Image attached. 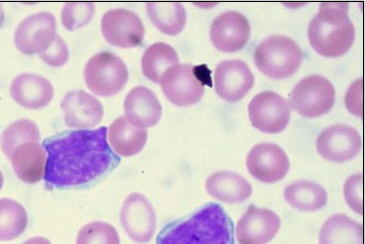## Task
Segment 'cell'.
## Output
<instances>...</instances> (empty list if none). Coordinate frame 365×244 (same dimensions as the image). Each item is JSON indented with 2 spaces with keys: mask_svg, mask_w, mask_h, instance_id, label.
<instances>
[{
  "mask_svg": "<svg viewBox=\"0 0 365 244\" xmlns=\"http://www.w3.org/2000/svg\"><path fill=\"white\" fill-rule=\"evenodd\" d=\"M108 128L65 131L45 138L44 176L48 189L86 188L108 176L120 158L107 141Z\"/></svg>",
  "mask_w": 365,
  "mask_h": 244,
  "instance_id": "6da1fadb",
  "label": "cell"
},
{
  "mask_svg": "<svg viewBox=\"0 0 365 244\" xmlns=\"http://www.w3.org/2000/svg\"><path fill=\"white\" fill-rule=\"evenodd\" d=\"M156 244H235L234 224L220 204L207 203L167 223L158 234Z\"/></svg>",
  "mask_w": 365,
  "mask_h": 244,
  "instance_id": "7a4b0ae2",
  "label": "cell"
},
{
  "mask_svg": "<svg viewBox=\"0 0 365 244\" xmlns=\"http://www.w3.org/2000/svg\"><path fill=\"white\" fill-rule=\"evenodd\" d=\"M346 2H325L312 19L308 38L314 50L326 57H338L351 47L354 26L349 16Z\"/></svg>",
  "mask_w": 365,
  "mask_h": 244,
  "instance_id": "3957f363",
  "label": "cell"
},
{
  "mask_svg": "<svg viewBox=\"0 0 365 244\" xmlns=\"http://www.w3.org/2000/svg\"><path fill=\"white\" fill-rule=\"evenodd\" d=\"M303 52L292 39L284 35L265 38L255 48L253 60L257 68L274 79L292 76L300 66Z\"/></svg>",
  "mask_w": 365,
  "mask_h": 244,
  "instance_id": "277c9868",
  "label": "cell"
},
{
  "mask_svg": "<svg viewBox=\"0 0 365 244\" xmlns=\"http://www.w3.org/2000/svg\"><path fill=\"white\" fill-rule=\"evenodd\" d=\"M210 71L205 65L178 63L163 74L160 83L166 98L178 106H187L198 102L205 86H212Z\"/></svg>",
  "mask_w": 365,
  "mask_h": 244,
  "instance_id": "5b68a950",
  "label": "cell"
},
{
  "mask_svg": "<svg viewBox=\"0 0 365 244\" xmlns=\"http://www.w3.org/2000/svg\"><path fill=\"white\" fill-rule=\"evenodd\" d=\"M335 103V88L329 79L314 74L301 79L292 88L289 104L306 118H317L329 112Z\"/></svg>",
  "mask_w": 365,
  "mask_h": 244,
  "instance_id": "8992f818",
  "label": "cell"
},
{
  "mask_svg": "<svg viewBox=\"0 0 365 244\" xmlns=\"http://www.w3.org/2000/svg\"><path fill=\"white\" fill-rule=\"evenodd\" d=\"M84 78L93 93L100 96H110L124 87L128 78V71L118 56L104 51L88 61Z\"/></svg>",
  "mask_w": 365,
  "mask_h": 244,
  "instance_id": "52a82bcc",
  "label": "cell"
},
{
  "mask_svg": "<svg viewBox=\"0 0 365 244\" xmlns=\"http://www.w3.org/2000/svg\"><path fill=\"white\" fill-rule=\"evenodd\" d=\"M247 109L252 126L264 133H279L289 122L291 111L288 101L272 91H264L255 95Z\"/></svg>",
  "mask_w": 365,
  "mask_h": 244,
  "instance_id": "ba28073f",
  "label": "cell"
},
{
  "mask_svg": "<svg viewBox=\"0 0 365 244\" xmlns=\"http://www.w3.org/2000/svg\"><path fill=\"white\" fill-rule=\"evenodd\" d=\"M56 19L48 11L26 16L17 26L14 41L16 48L27 55L40 54L46 50L55 38Z\"/></svg>",
  "mask_w": 365,
  "mask_h": 244,
  "instance_id": "9c48e42d",
  "label": "cell"
},
{
  "mask_svg": "<svg viewBox=\"0 0 365 244\" xmlns=\"http://www.w3.org/2000/svg\"><path fill=\"white\" fill-rule=\"evenodd\" d=\"M101 31L111 45L128 49L140 45L145 29L138 15L125 9L106 11L101 19Z\"/></svg>",
  "mask_w": 365,
  "mask_h": 244,
  "instance_id": "30bf717a",
  "label": "cell"
},
{
  "mask_svg": "<svg viewBox=\"0 0 365 244\" xmlns=\"http://www.w3.org/2000/svg\"><path fill=\"white\" fill-rule=\"evenodd\" d=\"M246 166L255 179L272 183L287 175L290 163L285 151L278 145L262 142L256 144L249 151Z\"/></svg>",
  "mask_w": 365,
  "mask_h": 244,
  "instance_id": "8fae6325",
  "label": "cell"
},
{
  "mask_svg": "<svg viewBox=\"0 0 365 244\" xmlns=\"http://www.w3.org/2000/svg\"><path fill=\"white\" fill-rule=\"evenodd\" d=\"M120 220L125 233L136 243H147L155 233V210L141 193H133L125 198L120 210Z\"/></svg>",
  "mask_w": 365,
  "mask_h": 244,
  "instance_id": "7c38bea8",
  "label": "cell"
},
{
  "mask_svg": "<svg viewBox=\"0 0 365 244\" xmlns=\"http://www.w3.org/2000/svg\"><path fill=\"white\" fill-rule=\"evenodd\" d=\"M316 147L318 153L326 160L342 163L354 158L359 153L361 139L353 127L337 123L320 132Z\"/></svg>",
  "mask_w": 365,
  "mask_h": 244,
  "instance_id": "4fadbf2b",
  "label": "cell"
},
{
  "mask_svg": "<svg viewBox=\"0 0 365 244\" xmlns=\"http://www.w3.org/2000/svg\"><path fill=\"white\" fill-rule=\"evenodd\" d=\"M280 225L274 211L251 204L237 223L236 238L240 244H266L278 233Z\"/></svg>",
  "mask_w": 365,
  "mask_h": 244,
  "instance_id": "5bb4252c",
  "label": "cell"
},
{
  "mask_svg": "<svg viewBox=\"0 0 365 244\" xmlns=\"http://www.w3.org/2000/svg\"><path fill=\"white\" fill-rule=\"evenodd\" d=\"M215 90L217 95L229 102L242 99L251 89L255 77L248 65L240 59L220 62L214 73Z\"/></svg>",
  "mask_w": 365,
  "mask_h": 244,
  "instance_id": "9a60e30c",
  "label": "cell"
},
{
  "mask_svg": "<svg viewBox=\"0 0 365 244\" xmlns=\"http://www.w3.org/2000/svg\"><path fill=\"white\" fill-rule=\"evenodd\" d=\"M250 36V25L240 12L225 11L212 21L210 37L214 46L224 52H235L242 49Z\"/></svg>",
  "mask_w": 365,
  "mask_h": 244,
  "instance_id": "2e32d148",
  "label": "cell"
},
{
  "mask_svg": "<svg viewBox=\"0 0 365 244\" xmlns=\"http://www.w3.org/2000/svg\"><path fill=\"white\" fill-rule=\"evenodd\" d=\"M60 106L64 114V121L71 128L94 127L103 116V107L99 100L83 90H72L66 93Z\"/></svg>",
  "mask_w": 365,
  "mask_h": 244,
  "instance_id": "e0dca14e",
  "label": "cell"
},
{
  "mask_svg": "<svg viewBox=\"0 0 365 244\" xmlns=\"http://www.w3.org/2000/svg\"><path fill=\"white\" fill-rule=\"evenodd\" d=\"M9 93L20 106L29 109H38L52 100L54 90L51 82L36 73H22L11 83Z\"/></svg>",
  "mask_w": 365,
  "mask_h": 244,
  "instance_id": "ac0fdd59",
  "label": "cell"
},
{
  "mask_svg": "<svg viewBox=\"0 0 365 244\" xmlns=\"http://www.w3.org/2000/svg\"><path fill=\"white\" fill-rule=\"evenodd\" d=\"M123 106L125 118L137 127L153 126L161 118V104L153 91L143 86H135L130 91Z\"/></svg>",
  "mask_w": 365,
  "mask_h": 244,
  "instance_id": "d6986e66",
  "label": "cell"
},
{
  "mask_svg": "<svg viewBox=\"0 0 365 244\" xmlns=\"http://www.w3.org/2000/svg\"><path fill=\"white\" fill-rule=\"evenodd\" d=\"M205 189L214 198L230 204L242 203L252 193L251 184L244 177L229 171H217L208 176Z\"/></svg>",
  "mask_w": 365,
  "mask_h": 244,
  "instance_id": "ffe728a7",
  "label": "cell"
},
{
  "mask_svg": "<svg viewBox=\"0 0 365 244\" xmlns=\"http://www.w3.org/2000/svg\"><path fill=\"white\" fill-rule=\"evenodd\" d=\"M9 159L16 175L25 183H37L44 175L46 155L39 141H27L19 145Z\"/></svg>",
  "mask_w": 365,
  "mask_h": 244,
  "instance_id": "44dd1931",
  "label": "cell"
},
{
  "mask_svg": "<svg viewBox=\"0 0 365 244\" xmlns=\"http://www.w3.org/2000/svg\"><path fill=\"white\" fill-rule=\"evenodd\" d=\"M108 140L114 151L123 156L139 153L144 147L148 133L145 128L131 124L122 116L109 126Z\"/></svg>",
  "mask_w": 365,
  "mask_h": 244,
  "instance_id": "7402d4cb",
  "label": "cell"
},
{
  "mask_svg": "<svg viewBox=\"0 0 365 244\" xmlns=\"http://www.w3.org/2000/svg\"><path fill=\"white\" fill-rule=\"evenodd\" d=\"M319 243L363 244L362 225L344 214L332 215L321 228Z\"/></svg>",
  "mask_w": 365,
  "mask_h": 244,
  "instance_id": "603a6c76",
  "label": "cell"
},
{
  "mask_svg": "<svg viewBox=\"0 0 365 244\" xmlns=\"http://www.w3.org/2000/svg\"><path fill=\"white\" fill-rule=\"evenodd\" d=\"M285 200L293 208L302 211H316L327 203V190L321 185L307 180H299L284 190Z\"/></svg>",
  "mask_w": 365,
  "mask_h": 244,
  "instance_id": "cb8c5ba5",
  "label": "cell"
},
{
  "mask_svg": "<svg viewBox=\"0 0 365 244\" xmlns=\"http://www.w3.org/2000/svg\"><path fill=\"white\" fill-rule=\"evenodd\" d=\"M146 11L152 23L165 34H178L186 24V11L180 3L150 2Z\"/></svg>",
  "mask_w": 365,
  "mask_h": 244,
  "instance_id": "d4e9b609",
  "label": "cell"
},
{
  "mask_svg": "<svg viewBox=\"0 0 365 244\" xmlns=\"http://www.w3.org/2000/svg\"><path fill=\"white\" fill-rule=\"evenodd\" d=\"M178 62V55L170 45L157 42L144 51L141 60L142 71L149 80L160 83L165 71Z\"/></svg>",
  "mask_w": 365,
  "mask_h": 244,
  "instance_id": "484cf974",
  "label": "cell"
},
{
  "mask_svg": "<svg viewBox=\"0 0 365 244\" xmlns=\"http://www.w3.org/2000/svg\"><path fill=\"white\" fill-rule=\"evenodd\" d=\"M28 215L24 206L11 198L0 199V240L21 235L26 228Z\"/></svg>",
  "mask_w": 365,
  "mask_h": 244,
  "instance_id": "4316f807",
  "label": "cell"
},
{
  "mask_svg": "<svg viewBox=\"0 0 365 244\" xmlns=\"http://www.w3.org/2000/svg\"><path fill=\"white\" fill-rule=\"evenodd\" d=\"M39 140L40 132L36 124L30 119L21 118L10 123L2 132L1 149L9 159L19 145Z\"/></svg>",
  "mask_w": 365,
  "mask_h": 244,
  "instance_id": "83f0119b",
  "label": "cell"
},
{
  "mask_svg": "<svg viewBox=\"0 0 365 244\" xmlns=\"http://www.w3.org/2000/svg\"><path fill=\"white\" fill-rule=\"evenodd\" d=\"M115 228L103 221H93L85 225L78 232L76 244H120Z\"/></svg>",
  "mask_w": 365,
  "mask_h": 244,
  "instance_id": "f1b7e54d",
  "label": "cell"
},
{
  "mask_svg": "<svg viewBox=\"0 0 365 244\" xmlns=\"http://www.w3.org/2000/svg\"><path fill=\"white\" fill-rule=\"evenodd\" d=\"M94 11L93 3H67L61 11L62 24L66 29L73 31L87 24L93 18Z\"/></svg>",
  "mask_w": 365,
  "mask_h": 244,
  "instance_id": "f546056e",
  "label": "cell"
},
{
  "mask_svg": "<svg viewBox=\"0 0 365 244\" xmlns=\"http://www.w3.org/2000/svg\"><path fill=\"white\" fill-rule=\"evenodd\" d=\"M344 196L348 205L357 214L362 215V175L355 173L345 181L343 188Z\"/></svg>",
  "mask_w": 365,
  "mask_h": 244,
  "instance_id": "4dcf8cb0",
  "label": "cell"
},
{
  "mask_svg": "<svg viewBox=\"0 0 365 244\" xmlns=\"http://www.w3.org/2000/svg\"><path fill=\"white\" fill-rule=\"evenodd\" d=\"M38 56L49 66L60 67L68 61V49L63 39L56 34L48 47L38 54Z\"/></svg>",
  "mask_w": 365,
  "mask_h": 244,
  "instance_id": "1f68e13d",
  "label": "cell"
},
{
  "mask_svg": "<svg viewBox=\"0 0 365 244\" xmlns=\"http://www.w3.org/2000/svg\"><path fill=\"white\" fill-rule=\"evenodd\" d=\"M22 244H51V242L43 237H34L26 240Z\"/></svg>",
  "mask_w": 365,
  "mask_h": 244,
  "instance_id": "d6a6232c",
  "label": "cell"
},
{
  "mask_svg": "<svg viewBox=\"0 0 365 244\" xmlns=\"http://www.w3.org/2000/svg\"><path fill=\"white\" fill-rule=\"evenodd\" d=\"M5 19V13L2 5L0 4V28L2 26Z\"/></svg>",
  "mask_w": 365,
  "mask_h": 244,
  "instance_id": "836d02e7",
  "label": "cell"
},
{
  "mask_svg": "<svg viewBox=\"0 0 365 244\" xmlns=\"http://www.w3.org/2000/svg\"><path fill=\"white\" fill-rule=\"evenodd\" d=\"M3 184H4V176H3L2 172L0 171V190L3 187Z\"/></svg>",
  "mask_w": 365,
  "mask_h": 244,
  "instance_id": "e575fe53",
  "label": "cell"
}]
</instances>
